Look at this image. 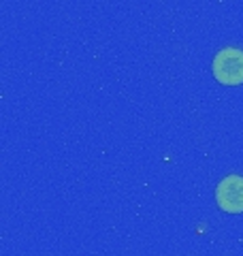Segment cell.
<instances>
[{
    "mask_svg": "<svg viewBox=\"0 0 243 256\" xmlns=\"http://www.w3.org/2000/svg\"><path fill=\"white\" fill-rule=\"evenodd\" d=\"M212 73L224 86L243 84V50H239V47H222L212 62Z\"/></svg>",
    "mask_w": 243,
    "mask_h": 256,
    "instance_id": "1",
    "label": "cell"
},
{
    "mask_svg": "<svg viewBox=\"0 0 243 256\" xmlns=\"http://www.w3.org/2000/svg\"><path fill=\"white\" fill-rule=\"evenodd\" d=\"M218 207L226 214H243V178L226 175L216 188Z\"/></svg>",
    "mask_w": 243,
    "mask_h": 256,
    "instance_id": "2",
    "label": "cell"
}]
</instances>
